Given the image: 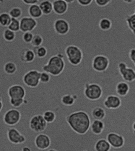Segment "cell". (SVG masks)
Masks as SVG:
<instances>
[{
  "label": "cell",
  "instance_id": "cell-27",
  "mask_svg": "<svg viewBox=\"0 0 135 151\" xmlns=\"http://www.w3.org/2000/svg\"><path fill=\"white\" fill-rule=\"evenodd\" d=\"M12 17L8 13L0 14V25L3 27H8L11 22Z\"/></svg>",
  "mask_w": 135,
  "mask_h": 151
},
{
  "label": "cell",
  "instance_id": "cell-23",
  "mask_svg": "<svg viewBox=\"0 0 135 151\" xmlns=\"http://www.w3.org/2000/svg\"><path fill=\"white\" fill-rule=\"evenodd\" d=\"M28 13L31 17L35 19H38L43 16L40 7L37 4L30 6L28 9Z\"/></svg>",
  "mask_w": 135,
  "mask_h": 151
},
{
  "label": "cell",
  "instance_id": "cell-14",
  "mask_svg": "<svg viewBox=\"0 0 135 151\" xmlns=\"http://www.w3.org/2000/svg\"><path fill=\"white\" fill-rule=\"evenodd\" d=\"M53 28L55 32L60 35H65L67 34L70 30L69 23L64 19H56L53 24Z\"/></svg>",
  "mask_w": 135,
  "mask_h": 151
},
{
  "label": "cell",
  "instance_id": "cell-46",
  "mask_svg": "<svg viewBox=\"0 0 135 151\" xmlns=\"http://www.w3.org/2000/svg\"><path fill=\"white\" fill-rule=\"evenodd\" d=\"M4 2V1H0V4L3 3V2Z\"/></svg>",
  "mask_w": 135,
  "mask_h": 151
},
{
  "label": "cell",
  "instance_id": "cell-10",
  "mask_svg": "<svg viewBox=\"0 0 135 151\" xmlns=\"http://www.w3.org/2000/svg\"><path fill=\"white\" fill-rule=\"evenodd\" d=\"M7 137L9 142L14 145H22L24 143L26 140L25 136L14 127L8 129Z\"/></svg>",
  "mask_w": 135,
  "mask_h": 151
},
{
  "label": "cell",
  "instance_id": "cell-29",
  "mask_svg": "<svg viewBox=\"0 0 135 151\" xmlns=\"http://www.w3.org/2000/svg\"><path fill=\"white\" fill-rule=\"evenodd\" d=\"M3 39L6 41L11 42L15 40L16 37V34L9 29H6L3 30Z\"/></svg>",
  "mask_w": 135,
  "mask_h": 151
},
{
  "label": "cell",
  "instance_id": "cell-13",
  "mask_svg": "<svg viewBox=\"0 0 135 151\" xmlns=\"http://www.w3.org/2000/svg\"><path fill=\"white\" fill-rule=\"evenodd\" d=\"M19 22L20 31L23 33L32 32L37 25V20L31 17H23L20 19Z\"/></svg>",
  "mask_w": 135,
  "mask_h": 151
},
{
  "label": "cell",
  "instance_id": "cell-42",
  "mask_svg": "<svg viewBox=\"0 0 135 151\" xmlns=\"http://www.w3.org/2000/svg\"><path fill=\"white\" fill-rule=\"evenodd\" d=\"M3 100L2 98L0 97V112L1 111L2 109H3Z\"/></svg>",
  "mask_w": 135,
  "mask_h": 151
},
{
  "label": "cell",
  "instance_id": "cell-17",
  "mask_svg": "<svg viewBox=\"0 0 135 151\" xmlns=\"http://www.w3.org/2000/svg\"><path fill=\"white\" fill-rule=\"evenodd\" d=\"M52 3L53 11L57 15H63L68 10V4L65 0H55Z\"/></svg>",
  "mask_w": 135,
  "mask_h": 151
},
{
  "label": "cell",
  "instance_id": "cell-3",
  "mask_svg": "<svg viewBox=\"0 0 135 151\" xmlns=\"http://www.w3.org/2000/svg\"><path fill=\"white\" fill-rule=\"evenodd\" d=\"M67 60L73 66L79 65L83 60V54L82 50L75 45H70L65 50Z\"/></svg>",
  "mask_w": 135,
  "mask_h": 151
},
{
  "label": "cell",
  "instance_id": "cell-33",
  "mask_svg": "<svg viewBox=\"0 0 135 151\" xmlns=\"http://www.w3.org/2000/svg\"><path fill=\"white\" fill-rule=\"evenodd\" d=\"M8 29L14 32H18L20 31V22L18 19L12 18L11 22Z\"/></svg>",
  "mask_w": 135,
  "mask_h": 151
},
{
  "label": "cell",
  "instance_id": "cell-21",
  "mask_svg": "<svg viewBox=\"0 0 135 151\" xmlns=\"http://www.w3.org/2000/svg\"><path fill=\"white\" fill-rule=\"evenodd\" d=\"M43 14L48 16L52 13L53 10V5L52 2L50 1H43L39 5Z\"/></svg>",
  "mask_w": 135,
  "mask_h": 151
},
{
  "label": "cell",
  "instance_id": "cell-35",
  "mask_svg": "<svg viewBox=\"0 0 135 151\" xmlns=\"http://www.w3.org/2000/svg\"><path fill=\"white\" fill-rule=\"evenodd\" d=\"M25 100L23 99H10V103L14 107L17 108L22 105L25 103Z\"/></svg>",
  "mask_w": 135,
  "mask_h": 151
},
{
  "label": "cell",
  "instance_id": "cell-9",
  "mask_svg": "<svg viewBox=\"0 0 135 151\" xmlns=\"http://www.w3.org/2000/svg\"><path fill=\"white\" fill-rule=\"evenodd\" d=\"M21 114L17 109H10L7 110L3 116V121L4 124L9 126L17 125L20 122Z\"/></svg>",
  "mask_w": 135,
  "mask_h": 151
},
{
  "label": "cell",
  "instance_id": "cell-24",
  "mask_svg": "<svg viewBox=\"0 0 135 151\" xmlns=\"http://www.w3.org/2000/svg\"><path fill=\"white\" fill-rule=\"evenodd\" d=\"M77 99L76 95L67 94L64 95L61 98V102L63 105L66 106H71L75 103Z\"/></svg>",
  "mask_w": 135,
  "mask_h": 151
},
{
  "label": "cell",
  "instance_id": "cell-26",
  "mask_svg": "<svg viewBox=\"0 0 135 151\" xmlns=\"http://www.w3.org/2000/svg\"><path fill=\"white\" fill-rule=\"evenodd\" d=\"M126 22L129 29L134 35L135 32V12L131 14L127 15L126 17Z\"/></svg>",
  "mask_w": 135,
  "mask_h": 151
},
{
  "label": "cell",
  "instance_id": "cell-18",
  "mask_svg": "<svg viewBox=\"0 0 135 151\" xmlns=\"http://www.w3.org/2000/svg\"><path fill=\"white\" fill-rule=\"evenodd\" d=\"M130 89V86L127 82L124 81L117 83L115 88L116 93L121 97H125L129 93Z\"/></svg>",
  "mask_w": 135,
  "mask_h": 151
},
{
  "label": "cell",
  "instance_id": "cell-16",
  "mask_svg": "<svg viewBox=\"0 0 135 151\" xmlns=\"http://www.w3.org/2000/svg\"><path fill=\"white\" fill-rule=\"evenodd\" d=\"M104 106L109 109H117L121 106V100L119 97L115 95L108 96L103 102Z\"/></svg>",
  "mask_w": 135,
  "mask_h": 151
},
{
  "label": "cell",
  "instance_id": "cell-7",
  "mask_svg": "<svg viewBox=\"0 0 135 151\" xmlns=\"http://www.w3.org/2000/svg\"><path fill=\"white\" fill-rule=\"evenodd\" d=\"M109 64L110 61L107 56L103 55H97L93 59L92 66L95 71L103 73L108 69Z\"/></svg>",
  "mask_w": 135,
  "mask_h": 151
},
{
  "label": "cell",
  "instance_id": "cell-25",
  "mask_svg": "<svg viewBox=\"0 0 135 151\" xmlns=\"http://www.w3.org/2000/svg\"><path fill=\"white\" fill-rule=\"evenodd\" d=\"M32 50L34 52L36 57L39 59H43L46 57L48 53L47 49L45 46H41L39 47H33Z\"/></svg>",
  "mask_w": 135,
  "mask_h": 151
},
{
  "label": "cell",
  "instance_id": "cell-44",
  "mask_svg": "<svg viewBox=\"0 0 135 151\" xmlns=\"http://www.w3.org/2000/svg\"><path fill=\"white\" fill-rule=\"evenodd\" d=\"M67 4H71L73 3V2L75 1L74 0H65Z\"/></svg>",
  "mask_w": 135,
  "mask_h": 151
},
{
  "label": "cell",
  "instance_id": "cell-43",
  "mask_svg": "<svg viewBox=\"0 0 135 151\" xmlns=\"http://www.w3.org/2000/svg\"><path fill=\"white\" fill-rule=\"evenodd\" d=\"M123 1L125 3L128 4H132L135 1L134 0H126V1Z\"/></svg>",
  "mask_w": 135,
  "mask_h": 151
},
{
  "label": "cell",
  "instance_id": "cell-12",
  "mask_svg": "<svg viewBox=\"0 0 135 151\" xmlns=\"http://www.w3.org/2000/svg\"><path fill=\"white\" fill-rule=\"evenodd\" d=\"M106 140L111 147L114 148H121L125 144V140L123 136L115 132H110L108 134Z\"/></svg>",
  "mask_w": 135,
  "mask_h": 151
},
{
  "label": "cell",
  "instance_id": "cell-37",
  "mask_svg": "<svg viewBox=\"0 0 135 151\" xmlns=\"http://www.w3.org/2000/svg\"><path fill=\"white\" fill-rule=\"evenodd\" d=\"M112 2L111 0H95V4L100 7H105L108 5Z\"/></svg>",
  "mask_w": 135,
  "mask_h": 151
},
{
  "label": "cell",
  "instance_id": "cell-6",
  "mask_svg": "<svg viewBox=\"0 0 135 151\" xmlns=\"http://www.w3.org/2000/svg\"><path fill=\"white\" fill-rule=\"evenodd\" d=\"M47 126V123L41 114L33 116L29 122V127L30 129L36 133L43 132L46 130Z\"/></svg>",
  "mask_w": 135,
  "mask_h": 151
},
{
  "label": "cell",
  "instance_id": "cell-1",
  "mask_svg": "<svg viewBox=\"0 0 135 151\" xmlns=\"http://www.w3.org/2000/svg\"><path fill=\"white\" fill-rule=\"evenodd\" d=\"M66 120L71 129L80 135L85 134L90 128V117L84 111L72 113L66 116Z\"/></svg>",
  "mask_w": 135,
  "mask_h": 151
},
{
  "label": "cell",
  "instance_id": "cell-2",
  "mask_svg": "<svg viewBox=\"0 0 135 151\" xmlns=\"http://www.w3.org/2000/svg\"><path fill=\"white\" fill-rule=\"evenodd\" d=\"M30 63L40 67L43 71L46 72L54 77L60 75L64 71L66 66L64 56L61 53L52 56L47 62L42 66L39 65L34 61Z\"/></svg>",
  "mask_w": 135,
  "mask_h": 151
},
{
  "label": "cell",
  "instance_id": "cell-22",
  "mask_svg": "<svg viewBox=\"0 0 135 151\" xmlns=\"http://www.w3.org/2000/svg\"><path fill=\"white\" fill-rule=\"evenodd\" d=\"M91 115L94 120H102L106 116L105 110L101 107H95L92 110Z\"/></svg>",
  "mask_w": 135,
  "mask_h": 151
},
{
  "label": "cell",
  "instance_id": "cell-4",
  "mask_svg": "<svg viewBox=\"0 0 135 151\" xmlns=\"http://www.w3.org/2000/svg\"><path fill=\"white\" fill-rule=\"evenodd\" d=\"M103 93L102 87L97 83H87L84 85V94L89 100H98L102 97Z\"/></svg>",
  "mask_w": 135,
  "mask_h": 151
},
{
  "label": "cell",
  "instance_id": "cell-45",
  "mask_svg": "<svg viewBox=\"0 0 135 151\" xmlns=\"http://www.w3.org/2000/svg\"><path fill=\"white\" fill-rule=\"evenodd\" d=\"M47 151H58L56 150L55 149H50L48 150Z\"/></svg>",
  "mask_w": 135,
  "mask_h": 151
},
{
  "label": "cell",
  "instance_id": "cell-38",
  "mask_svg": "<svg viewBox=\"0 0 135 151\" xmlns=\"http://www.w3.org/2000/svg\"><path fill=\"white\" fill-rule=\"evenodd\" d=\"M129 58L130 61L135 65V49L134 48H131L129 52Z\"/></svg>",
  "mask_w": 135,
  "mask_h": 151
},
{
  "label": "cell",
  "instance_id": "cell-28",
  "mask_svg": "<svg viewBox=\"0 0 135 151\" xmlns=\"http://www.w3.org/2000/svg\"><path fill=\"white\" fill-rule=\"evenodd\" d=\"M112 23L111 20L108 18L101 19L99 23L100 28L103 31H107L111 28Z\"/></svg>",
  "mask_w": 135,
  "mask_h": 151
},
{
  "label": "cell",
  "instance_id": "cell-15",
  "mask_svg": "<svg viewBox=\"0 0 135 151\" xmlns=\"http://www.w3.org/2000/svg\"><path fill=\"white\" fill-rule=\"evenodd\" d=\"M35 145L36 147L40 150L48 149L51 145V138L47 134L40 133L36 136L35 139Z\"/></svg>",
  "mask_w": 135,
  "mask_h": 151
},
{
  "label": "cell",
  "instance_id": "cell-41",
  "mask_svg": "<svg viewBox=\"0 0 135 151\" xmlns=\"http://www.w3.org/2000/svg\"><path fill=\"white\" fill-rule=\"evenodd\" d=\"M22 151H32L31 148L27 146H24L22 147Z\"/></svg>",
  "mask_w": 135,
  "mask_h": 151
},
{
  "label": "cell",
  "instance_id": "cell-8",
  "mask_svg": "<svg viewBox=\"0 0 135 151\" xmlns=\"http://www.w3.org/2000/svg\"><path fill=\"white\" fill-rule=\"evenodd\" d=\"M119 74L125 82L131 83L135 80V71L134 68L128 67L124 62H120L118 65Z\"/></svg>",
  "mask_w": 135,
  "mask_h": 151
},
{
  "label": "cell",
  "instance_id": "cell-47",
  "mask_svg": "<svg viewBox=\"0 0 135 151\" xmlns=\"http://www.w3.org/2000/svg\"><path fill=\"white\" fill-rule=\"evenodd\" d=\"M87 151V150H82V151Z\"/></svg>",
  "mask_w": 135,
  "mask_h": 151
},
{
  "label": "cell",
  "instance_id": "cell-34",
  "mask_svg": "<svg viewBox=\"0 0 135 151\" xmlns=\"http://www.w3.org/2000/svg\"><path fill=\"white\" fill-rule=\"evenodd\" d=\"M51 76L48 73L45 72H41L40 73V83L43 84H47L51 81Z\"/></svg>",
  "mask_w": 135,
  "mask_h": 151
},
{
  "label": "cell",
  "instance_id": "cell-31",
  "mask_svg": "<svg viewBox=\"0 0 135 151\" xmlns=\"http://www.w3.org/2000/svg\"><path fill=\"white\" fill-rule=\"evenodd\" d=\"M33 37L30 45L33 47H39L43 42V37L38 34H34Z\"/></svg>",
  "mask_w": 135,
  "mask_h": 151
},
{
  "label": "cell",
  "instance_id": "cell-39",
  "mask_svg": "<svg viewBox=\"0 0 135 151\" xmlns=\"http://www.w3.org/2000/svg\"><path fill=\"white\" fill-rule=\"evenodd\" d=\"M92 0H77V2L80 5L83 6H88L92 3Z\"/></svg>",
  "mask_w": 135,
  "mask_h": 151
},
{
  "label": "cell",
  "instance_id": "cell-36",
  "mask_svg": "<svg viewBox=\"0 0 135 151\" xmlns=\"http://www.w3.org/2000/svg\"><path fill=\"white\" fill-rule=\"evenodd\" d=\"M33 35L32 32H25L22 35V39L25 43L30 44L32 41Z\"/></svg>",
  "mask_w": 135,
  "mask_h": 151
},
{
  "label": "cell",
  "instance_id": "cell-30",
  "mask_svg": "<svg viewBox=\"0 0 135 151\" xmlns=\"http://www.w3.org/2000/svg\"><path fill=\"white\" fill-rule=\"evenodd\" d=\"M44 119L47 124H51L56 119L55 113L52 110H46L43 115Z\"/></svg>",
  "mask_w": 135,
  "mask_h": 151
},
{
  "label": "cell",
  "instance_id": "cell-11",
  "mask_svg": "<svg viewBox=\"0 0 135 151\" xmlns=\"http://www.w3.org/2000/svg\"><path fill=\"white\" fill-rule=\"evenodd\" d=\"M7 93L10 99H24L26 96V89L20 84H14L8 88Z\"/></svg>",
  "mask_w": 135,
  "mask_h": 151
},
{
  "label": "cell",
  "instance_id": "cell-40",
  "mask_svg": "<svg viewBox=\"0 0 135 151\" xmlns=\"http://www.w3.org/2000/svg\"><path fill=\"white\" fill-rule=\"evenodd\" d=\"M22 1L27 5L31 6L37 4L39 2V1L38 0H23Z\"/></svg>",
  "mask_w": 135,
  "mask_h": 151
},
{
  "label": "cell",
  "instance_id": "cell-32",
  "mask_svg": "<svg viewBox=\"0 0 135 151\" xmlns=\"http://www.w3.org/2000/svg\"><path fill=\"white\" fill-rule=\"evenodd\" d=\"M9 14L12 18L18 19L22 15V10L19 7H14L10 9L9 12Z\"/></svg>",
  "mask_w": 135,
  "mask_h": 151
},
{
  "label": "cell",
  "instance_id": "cell-19",
  "mask_svg": "<svg viewBox=\"0 0 135 151\" xmlns=\"http://www.w3.org/2000/svg\"><path fill=\"white\" fill-rule=\"evenodd\" d=\"M90 128L94 134L99 135L104 129V123L102 120H94L91 123Z\"/></svg>",
  "mask_w": 135,
  "mask_h": 151
},
{
  "label": "cell",
  "instance_id": "cell-20",
  "mask_svg": "<svg viewBox=\"0 0 135 151\" xmlns=\"http://www.w3.org/2000/svg\"><path fill=\"white\" fill-rule=\"evenodd\" d=\"M111 147L106 139H101L95 143L94 149L95 151H110Z\"/></svg>",
  "mask_w": 135,
  "mask_h": 151
},
{
  "label": "cell",
  "instance_id": "cell-5",
  "mask_svg": "<svg viewBox=\"0 0 135 151\" xmlns=\"http://www.w3.org/2000/svg\"><path fill=\"white\" fill-rule=\"evenodd\" d=\"M40 73L41 72L36 70L28 71L22 77L23 83L28 88H37L40 83Z\"/></svg>",
  "mask_w": 135,
  "mask_h": 151
}]
</instances>
